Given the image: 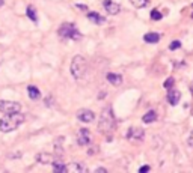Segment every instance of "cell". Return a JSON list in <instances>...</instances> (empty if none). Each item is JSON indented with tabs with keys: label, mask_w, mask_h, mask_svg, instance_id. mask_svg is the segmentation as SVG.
I'll return each mask as SVG.
<instances>
[{
	"label": "cell",
	"mask_w": 193,
	"mask_h": 173,
	"mask_svg": "<svg viewBox=\"0 0 193 173\" xmlns=\"http://www.w3.org/2000/svg\"><path fill=\"white\" fill-rule=\"evenodd\" d=\"M23 122H24V114H21L20 111L8 113V114H5L2 119H0V131L11 133V131L17 130Z\"/></svg>",
	"instance_id": "1"
},
{
	"label": "cell",
	"mask_w": 193,
	"mask_h": 173,
	"mask_svg": "<svg viewBox=\"0 0 193 173\" xmlns=\"http://www.w3.org/2000/svg\"><path fill=\"white\" fill-rule=\"evenodd\" d=\"M116 128V120H115V114L112 111L110 107H104L100 116V122H98V130L103 134H109Z\"/></svg>",
	"instance_id": "2"
},
{
	"label": "cell",
	"mask_w": 193,
	"mask_h": 173,
	"mask_svg": "<svg viewBox=\"0 0 193 173\" xmlns=\"http://www.w3.org/2000/svg\"><path fill=\"white\" fill-rule=\"evenodd\" d=\"M86 60L83 56H74L71 60V76L74 77L76 80H82L85 77V74H86Z\"/></svg>",
	"instance_id": "3"
},
{
	"label": "cell",
	"mask_w": 193,
	"mask_h": 173,
	"mask_svg": "<svg viewBox=\"0 0 193 173\" xmlns=\"http://www.w3.org/2000/svg\"><path fill=\"white\" fill-rule=\"evenodd\" d=\"M59 36L66 38V39H79L82 36V33L79 32V29L71 23H63L59 27Z\"/></svg>",
	"instance_id": "4"
},
{
	"label": "cell",
	"mask_w": 193,
	"mask_h": 173,
	"mask_svg": "<svg viewBox=\"0 0 193 173\" xmlns=\"http://www.w3.org/2000/svg\"><path fill=\"white\" fill-rule=\"evenodd\" d=\"M21 110V104L15 103V101H5L0 100V111L8 114V113H17Z\"/></svg>",
	"instance_id": "5"
},
{
	"label": "cell",
	"mask_w": 193,
	"mask_h": 173,
	"mask_svg": "<svg viewBox=\"0 0 193 173\" xmlns=\"http://www.w3.org/2000/svg\"><path fill=\"white\" fill-rule=\"evenodd\" d=\"M127 139L130 141H142L145 139V131L142 128H136V127H131L128 128L127 131Z\"/></svg>",
	"instance_id": "6"
},
{
	"label": "cell",
	"mask_w": 193,
	"mask_h": 173,
	"mask_svg": "<svg viewBox=\"0 0 193 173\" xmlns=\"http://www.w3.org/2000/svg\"><path fill=\"white\" fill-rule=\"evenodd\" d=\"M91 140H92L91 131H89L88 128H82V130L79 131V136H77V143H79L80 146H88V144L91 143Z\"/></svg>",
	"instance_id": "7"
},
{
	"label": "cell",
	"mask_w": 193,
	"mask_h": 173,
	"mask_svg": "<svg viewBox=\"0 0 193 173\" xmlns=\"http://www.w3.org/2000/svg\"><path fill=\"white\" fill-rule=\"evenodd\" d=\"M103 6H104V9H106V12L109 15H116L121 11V5H118L116 2H113V0H104Z\"/></svg>",
	"instance_id": "8"
},
{
	"label": "cell",
	"mask_w": 193,
	"mask_h": 173,
	"mask_svg": "<svg viewBox=\"0 0 193 173\" xmlns=\"http://www.w3.org/2000/svg\"><path fill=\"white\" fill-rule=\"evenodd\" d=\"M77 117H79L80 122L88 123V122H92L95 119V113L92 110H89V108H82V110L77 111Z\"/></svg>",
	"instance_id": "9"
},
{
	"label": "cell",
	"mask_w": 193,
	"mask_h": 173,
	"mask_svg": "<svg viewBox=\"0 0 193 173\" xmlns=\"http://www.w3.org/2000/svg\"><path fill=\"white\" fill-rule=\"evenodd\" d=\"M181 100V93L177 90V89H167V103L171 106H177Z\"/></svg>",
	"instance_id": "10"
},
{
	"label": "cell",
	"mask_w": 193,
	"mask_h": 173,
	"mask_svg": "<svg viewBox=\"0 0 193 173\" xmlns=\"http://www.w3.org/2000/svg\"><path fill=\"white\" fill-rule=\"evenodd\" d=\"M65 170L68 173H83L86 172V167L80 163H71V164H65Z\"/></svg>",
	"instance_id": "11"
},
{
	"label": "cell",
	"mask_w": 193,
	"mask_h": 173,
	"mask_svg": "<svg viewBox=\"0 0 193 173\" xmlns=\"http://www.w3.org/2000/svg\"><path fill=\"white\" fill-rule=\"evenodd\" d=\"M55 160H56V158H55L52 154H47V152H41V154L36 155V161H38L39 164H53Z\"/></svg>",
	"instance_id": "12"
},
{
	"label": "cell",
	"mask_w": 193,
	"mask_h": 173,
	"mask_svg": "<svg viewBox=\"0 0 193 173\" xmlns=\"http://www.w3.org/2000/svg\"><path fill=\"white\" fill-rule=\"evenodd\" d=\"M106 78L109 83H112L113 86H119L122 83V77L119 76V74H115V72H107L106 74Z\"/></svg>",
	"instance_id": "13"
},
{
	"label": "cell",
	"mask_w": 193,
	"mask_h": 173,
	"mask_svg": "<svg viewBox=\"0 0 193 173\" xmlns=\"http://www.w3.org/2000/svg\"><path fill=\"white\" fill-rule=\"evenodd\" d=\"M88 20L92 21L94 24H104L106 23V17L100 15L98 12H89L88 14Z\"/></svg>",
	"instance_id": "14"
},
{
	"label": "cell",
	"mask_w": 193,
	"mask_h": 173,
	"mask_svg": "<svg viewBox=\"0 0 193 173\" xmlns=\"http://www.w3.org/2000/svg\"><path fill=\"white\" fill-rule=\"evenodd\" d=\"M143 41L148 42V44H157L160 41V35L155 32H150V33H145L143 35Z\"/></svg>",
	"instance_id": "15"
},
{
	"label": "cell",
	"mask_w": 193,
	"mask_h": 173,
	"mask_svg": "<svg viewBox=\"0 0 193 173\" xmlns=\"http://www.w3.org/2000/svg\"><path fill=\"white\" fill-rule=\"evenodd\" d=\"M157 120V113L154 110H150L148 113H145L142 116V122L143 123H151V122H155Z\"/></svg>",
	"instance_id": "16"
},
{
	"label": "cell",
	"mask_w": 193,
	"mask_h": 173,
	"mask_svg": "<svg viewBox=\"0 0 193 173\" xmlns=\"http://www.w3.org/2000/svg\"><path fill=\"white\" fill-rule=\"evenodd\" d=\"M27 93L30 96V100H39V96H41V92L36 86H29L27 87Z\"/></svg>",
	"instance_id": "17"
},
{
	"label": "cell",
	"mask_w": 193,
	"mask_h": 173,
	"mask_svg": "<svg viewBox=\"0 0 193 173\" xmlns=\"http://www.w3.org/2000/svg\"><path fill=\"white\" fill-rule=\"evenodd\" d=\"M53 170L57 172V173H66L65 164H63L62 161H56V160H55V163H53Z\"/></svg>",
	"instance_id": "18"
},
{
	"label": "cell",
	"mask_w": 193,
	"mask_h": 173,
	"mask_svg": "<svg viewBox=\"0 0 193 173\" xmlns=\"http://www.w3.org/2000/svg\"><path fill=\"white\" fill-rule=\"evenodd\" d=\"M26 14H27V17L33 21V23H36L38 21V17H36V11L33 9V6H27V9H26Z\"/></svg>",
	"instance_id": "19"
},
{
	"label": "cell",
	"mask_w": 193,
	"mask_h": 173,
	"mask_svg": "<svg viewBox=\"0 0 193 173\" xmlns=\"http://www.w3.org/2000/svg\"><path fill=\"white\" fill-rule=\"evenodd\" d=\"M130 2L134 8H143V6H147L148 0H130Z\"/></svg>",
	"instance_id": "20"
},
{
	"label": "cell",
	"mask_w": 193,
	"mask_h": 173,
	"mask_svg": "<svg viewBox=\"0 0 193 173\" xmlns=\"http://www.w3.org/2000/svg\"><path fill=\"white\" fill-rule=\"evenodd\" d=\"M163 17H161V12L160 11H157V9H152L151 11V20H154V21H158V20H161Z\"/></svg>",
	"instance_id": "21"
},
{
	"label": "cell",
	"mask_w": 193,
	"mask_h": 173,
	"mask_svg": "<svg viewBox=\"0 0 193 173\" xmlns=\"http://www.w3.org/2000/svg\"><path fill=\"white\" fill-rule=\"evenodd\" d=\"M174 84H175V80H174V77H169L164 83H163V86H164V89H172L174 87Z\"/></svg>",
	"instance_id": "22"
},
{
	"label": "cell",
	"mask_w": 193,
	"mask_h": 173,
	"mask_svg": "<svg viewBox=\"0 0 193 173\" xmlns=\"http://www.w3.org/2000/svg\"><path fill=\"white\" fill-rule=\"evenodd\" d=\"M181 47V41H174V42H171V45H169V48H171V50H177V48H180Z\"/></svg>",
	"instance_id": "23"
},
{
	"label": "cell",
	"mask_w": 193,
	"mask_h": 173,
	"mask_svg": "<svg viewBox=\"0 0 193 173\" xmlns=\"http://www.w3.org/2000/svg\"><path fill=\"white\" fill-rule=\"evenodd\" d=\"M139 172H140V173H145V172H150V166H142V167L139 169Z\"/></svg>",
	"instance_id": "24"
},
{
	"label": "cell",
	"mask_w": 193,
	"mask_h": 173,
	"mask_svg": "<svg viewBox=\"0 0 193 173\" xmlns=\"http://www.w3.org/2000/svg\"><path fill=\"white\" fill-rule=\"evenodd\" d=\"M187 143H189L190 147H193V131L190 133V137H189V141H187Z\"/></svg>",
	"instance_id": "25"
},
{
	"label": "cell",
	"mask_w": 193,
	"mask_h": 173,
	"mask_svg": "<svg viewBox=\"0 0 193 173\" xmlns=\"http://www.w3.org/2000/svg\"><path fill=\"white\" fill-rule=\"evenodd\" d=\"M96 172H100V173H107V169H104V167H98V169H95V173Z\"/></svg>",
	"instance_id": "26"
},
{
	"label": "cell",
	"mask_w": 193,
	"mask_h": 173,
	"mask_svg": "<svg viewBox=\"0 0 193 173\" xmlns=\"http://www.w3.org/2000/svg\"><path fill=\"white\" fill-rule=\"evenodd\" d=\"M45 106H52V96L45 98Z\"/></svg>",
	"instance_id": "27"
},
{
	"label": "cell",
	"mask_w": 193,
	"mask_h": 173,
	"mask_svg": "<svg viewBox=\"0 0 193 173\" xmlns=\"http://www.w3.org/2000/svg\"><path fill=\"white\" fill-rule=\"evenodd\" d=\"M77 8H80V9H86V5H82V3H77Z\"/></svg>",
	"instance_id": "28"
},
{
	"label": "cell",
	"mask_w": 193,
	"mask_h": 173,
	"mask_svg": "<svg viewBox=\"0 0 193 173\" xmlns=\"http://www.w3.org/2000/svg\"><path fill=\"white\" fill-rule=\"evenodd\" d=\"M3 3H5V2H3V0H0V8H2V6H3Z\"/></svg>",
	"instance_id": "29"
},
{
	"label": "cell",
	"mask_w": 193,
	"mask_h": 173,
	"mask_svg": "<svg viewBox=\"0 0 193 173\" xmlns=\"http://www.w3.org/2000/svg\"><path fill=\"white\" fill-rule=\"evenodd\" d=\"M190 90H192V93H193V83L190 84Z\"/></svg>",
	"instance_id": "30"
}]
</instances>
